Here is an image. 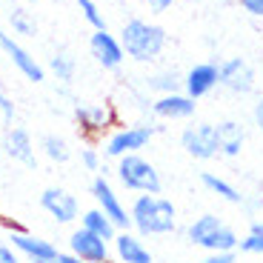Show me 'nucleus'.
<instances>
[{
    "label": "nucleus",
    "instance_id": "1",
    "mask_svg": "<svg viewBox=\"0 0 263 263\" xmlns=\"http://www.w3.org/2000/svg\"><path fill=\"white\" fill-rule=\"evenodd\" d=\"M129 217L140 237H166L178 229V206L163 195H138L129 203Z\"/></svg>",
    "mask_w": 263,
    "mask_h": 263
},
{
    "label": "nucleus",
    "instance_id": "2",
    "mask_svg": "<svg viewBox=\"0 0 263 263\" xmlns=\"http://www.w3.org/2000/svg\"><path fill=\"white\" fill-rule=\"evenodd\" d=\"M120 46H123L126 58H132L135 63H152L158 60L166 49V29L155 20L146 17H129L123 23V29L118 32Z\"/></svg>",
    "mask_w": 263,
    "mask_h": 263
},
{
    "label": "nucleus",
    "instance_id": "3",
    "mask_svg": "<svg viewBox=\"0 0 263 263\" xmlns=\"http://www.w3.org/2000/svg\"><path fill=\"white\" fill-rule=\"evenodd\" d=\"M186 240L197 249H203L206 255H235L240 235L235 226H229L223 217L217 215H200L186 226Z\"/></svg>",
    "mask_w": 263,
    "mask_h": 263
},
{
    "label": "nucleus",
    "instance_id": "4",
    "mask_svg": "<svg viewBox=\"0 0 263 263\" xmlns=\"http://www.w3.org/2000/svg\"><path fill=\"white\" fill-rule=\"evenodd\" d=\"M115 178L132 195H160V189H163V178H160L158 166L152 163L149 158H143L140 152L118 160Z\"/></svg>",
    "mask_w": 263,
    "mask_h": 263
},
{
    "label": "nucleus",
    "instance_id": "5",
    "mask_svg": "<svg viewBox=\"0 0 263 263\" xmlns=\"http://www.w3.org/2000/svg\"><path fill=\"white\" fill-rule=\"evenodd\" d=\"M155 132H158V126H149V123L115 126L103 138V149L100 152H103V158H112V160H120L126 155H138L152 143Z\"/></svg>",
    "mask_w": 263,
    "mask_h": 263
},
{
    "label": "nucleus",
    "instance_id": "6",
    "mask_svg": "<svg viewBox=\"0 0 263 263\" xmlns=\"http://www.w3.org/2000/svg\"><path fill=\"white\" fill-rule=\"evenodd\" d=\"M74 123L83 138H106L118 126V112L112 103H74Z\"/></svg>",
    "mask_w": 263,
    "mask_h": 263
},
{
    "label": "nucleus",
    "instance_id": "7",
    "mask_svg": "<svg viewBox=\"0 0 263 263\" xmlns=\"http://www.w3.org/2000/svg\"><path fill=\"white\" fill-rule=\"evenodd\" d=\"M180 146L189 158L195 160H215L220 155V143H217V123H189L180 132Z\"/></svg>",
    "mask_w": 263,
    "mask_h": 263
},
{
    "label": "nucleus",
    "instance_id": "8",
    "mask_svg": "<svg viewBox=\"0 0 263 263\" xmlns=\"http://www.w3.org/2000/svg\"><path fill=\"white\" fill-rule=\"evenodd\" d=\"M92 197H95V206H98V209L103 212L118 229H132L129 206L123 203V197L118 195V189L109 183V178L98 175V178L92 180Z\"/></svg>",
    "mask_w": 263,
    "mask_h": 263
},
{
    "label": "nucleus",
    "instance_id": "9",
    "mask_svg": "<svg viewBox=\"0 0 263 263\" xmlns=\"http://www.w3.org/2000/svg\"><path fill=\"white\" fill-rule=\"evenodd\" d=\"M9 246H12L26 263H52L60 252L52 240L37 237L26 229H17V226H12V232H9Z\"/></svg>",
    "mask_w": 263,
    "mask_h": 263
},
{
    "label": "nucleus",
    "instance_id": "10",
    "mask_svg": "<svg viewBox=\"0 0 263 263\" xmlns=\"http://www.w3.org/2000/svg\"><path fill=\"white\" fill-rule=\"evenodd\" d=\"M40 206H43V212H46L54 223H60V226L74 223V220H80V215H83L78 197H74L72 192L60 189V186H49V189H43V195H40Z\"/></svg>",
    "mask_w": 263,
    "mask_h": 263
},
{
    "label": "nucleus",
    "instance_id": "11",
    "mask_svg": "<svg viewBox=\"0 0 263 263\" xmlns=\"http://www.w3.org/2000/svg\"><path fill=\"white\" fill-rule=\"evenodd\" d=\"M0 52L6 54L9 60H12V66L17 69L20 74L26 80H32V83H43V78H46V69L37 63V58H34L32 52H29L20 40H14L9 32H3L0 29Z\"/></svg>",
    "mask_w": 263,
    "mask_h": 263
},
{
    "label": "nucleus",
    "instance_id": "12",
    "mask_svg": "<svg viewBox=\"0 0 263 263\" xmlns=\"http://www.w3.org/2000/svg\"><path fill=\"white\" fill-rule=\"evenodd\" d=\"M217 86H220V63L217 60H200L183 74V92L192 100L209 98Z\"/></svg>",
    "mask_w": 263,
    "mask_h": 263
},
{
    "label": "nucleus",
    "instance_id": "13",
    "mask_svg": "<svg viewBox=\"0 0 263 263\" xmlns=\"http://www.w3.org/2000/svg\"><path fill=\"white\" fill-rule=\"evenodd\" d=\"M69 252L74 257H80L83 263H106L112 257V243L80 226L69 235Z\"/></svg>",
    "mask_w": 263,
    "mask_h": 263
},
{
    "label": "nucleus",
    "instance_id": "14",
    "mask_svg": "<svg viewBox=\"0 0 263 263\" xmlns=\"http://www.w3.org/2000/svg\"><path fill=\"white\" fill-rule=\"evenodd\" d=\"M89 52H92V58L98 60V66H103V69H109V72L120 69L123 60H126V52H123V46H120V37L112 34L109 29L92 32V37H89Z\"/></svg>",
    "mask_w": 263,
    "mask_h": 263
},
{
    "label": "nucleus",
    "instance_id": "15",
    "mask_svg": "<svg viewBox=\"0 0 263 263\" xmlns=\"http://www.w3.org/2000/svg\"><path fill=\"white\" fill-rule=\"evenodd\" d=\"M112 257L120 263H155L146 237H140L138 232L132 229H120L112 240Z\"/></svg>",
    "mask_w": 263,
    "mask_h": 263
},
{
    "label": "nucleus",
    "instance_id": "16",
    "mask_svg": "<svg viewBox=\"0 0 263 263\" xmlns=\"http://www.w3.org/2000/svg\"><path fill=\"white\" fill-rule=\"evenodd\" d=\"M220 86L232 95H252V89H255V69L243 58L220 60Z\"/></svg>",
    "mask_w": 263,
    "mask_h": 263
},
{
    "label": "nucleus",
    "instance_id": "17",
    "mask_svg": "<svg viewBox=\"0 0 263 263\" xmlns=\"http://www.w3.org/2000/svg\"><path fill=\"white\" fill-rule=\"evenodd\" d=\"M197 109V100H192L186 92L160 95L152 100V115L160 120H189Z\"/></svg>",
    "mask_w": 263,
    "mask_h": 263
},
{
    "label": "nucleus",
    "instance_id": "18",
    "mask_svg": "<svg viewBox=\"0 0 263 263\" xmlns=\"http://www.w3.org/2000/svg\"><path fill=\"white\" fill-rule=\"evenodd\" d=\"M3 149H6L9 158L17 160V163H23V166H34V163H37V158H34V140H32V135H29L26 129H20V126H14V129L6 132V138H3Z\"/></svg>",
    "mask_w": 263,
    "mask_h": 263
},
{
    "label": "nucleus",
    "instance_id": "19",
    "mask_svg": "<svg viewBox=\"0 0 263 263\" xmlns=\"http://www.w3.org/2000/svg\"><path fill=\"white\" fill-rule=\"evenodd\" d=\"M217 143H220V155L223 158H237L246 146V129L237 120H223L217 123Z\"/></svg>",
    "mask_w": 263,
    "mask_h": 263
},
{
    "label": "nucleus",
    "instance_id": "20",
    "mask_svg": "<svg viewBox=\"0 0 263 263\" xmlns=\"http://www.w3.org/2000/svg\"><path fill=\"white\" fill-rule=\"evenodd\" d=\"M200 183H203V189L209 192V195L220 197L226 203H243L240 189H237L232 180H226L223 175H217V172H200Z\"/></svg>",
    "mask_w": 263,
    "mask_h": 263
},
{
    "label": "nucleus",
    "instance_id": "21",
    "mask_svg": "<svg viewBox=\"0 0 263 263\" xmlns=\"http://www.w3.org/2000/svg\"><path fill=\"white\" fill-rule=\"evenodd\" d=\"M80 226H83V229H89L92 235H98V237H103V240H109V243H112L115 235L120 232L118 226H115L112 220H109V217H106L103 212L98 209V206H92V209H86L83 215H80Z\"/></svg>",
    "mask_w": 263,
    "mask_h": 263
},
{
    "label": "nucleus",
    "instance_id": "22",
    "mask_svg": "<svg viewBox=\"0 0 263 263\" xmlns=\"http://www.w3.org/2000/svg\"><path fill=\"white\" fill-rule=\"evenodd\" d=\"M146 89L160 95H172V92H183V74H178L175 69H158L146 78Z\"/></svg>",
    "mask_w": 263,
    "mask_h": 263
},
{
    "label": "nucleus",
    "instance_id": "23",
    "mask_svg": "<svg viewBox=\"0 0 263 263\" xmlns=\"http://www.w3.org/2000/svg\"><path fill=\"white\" fill-rule=\"evenodd\" d=\"M49 72H52L60 83H72L74 74H78V60L72 58V52L58 49V52L49 58Z\"/></svg>",
    "mask_w": 263,
    "mask_h": 263
},
{
    "label": "nucleus",
    "instance_id": "24",
    "mask_svg": "<svg viewBox=\"0 0 263 263\" xmlns=\"http://www.w3.org/2000/svg\"><path fill=\"white\" fill-rule=\"evenodd\" d=\"M40 152H43L52 163H66V160L72 158L69 140L60 138V135H54V132H49V135H43V138H40Z\"/></svg>",
    "mask_w": 263,
    "mask_h": 263
},
{
    "label": "nucleus",
    "instance_id": "25",
    "mask_svg": "<svg viewBox=\"0 0 263 263\" xmlns=\"http://www.w3.org/2000/svg\"><path fill=\"white\" fill-rule=\"evenodd\" d=\"M237 249L243 252V255H257V257H263V220H255V223L246 229V235L240 237Z\"/></svg>",
    "mask_w": 263,
    "mask_h": 263
},
{
    "label": "nucleus",
    "instance_id": "26",
    "mask_svg": "<svg viewBox=\"0 0 263 263\" xmlns=\"http://www.w3.org/2000/svg\"><path fill=\"white\" fill-rule=\"evenodd\" d=\"M9 26H12V32L20 34V37H34V34H37V23H34V17L26 9H12V12H9Z\"/></svg>",
    "mask_w": 263,
    "mask_h": 263
},
{
    "label": "nucleus",
    "instance_id": "27",
    "mask_svg": "<svg viewBox=\"0 0 263 263\" xmlns=\"http://www.w3.org/2000/svg\"><path fill=\"white\" fill-rule=\"evenodd\" d=\"M78 9H80V14H83V20L95 29V32H98V29H106V17H103V12H100V6L95 0H78Z\"/></svg>",
    "mask_w": 263,
    "mask_h": 263
},
{
    "label": "nucleus",
    "instance_id": "28",
    "mask_svg": "<svg viewBox=\"0 0 263 263\" xmlns=\"http://www.w3.org/2000/svg\"><path fill=\"white\" fill-rule=\"evenodd\" d=\"M100 163H103V152L95 149V146H80V166L86 172H100Z\"/></svg>",
    "mask_w": 263,
    "mask_h": 263
},
{
    "label": "nucleus",
    "instance_id": "29",
    "mask_svg": "<svg viewBox=\"0 0 263 263\" xmlns=\"http://www.w3.org/2000/svg\"><path fill=\"white\" fill-rule=\"evenodd\" d=\"M237 6L243 9L246 14H252V17L263 20V0H237Z\"/></svg>",
    "mask_w": 263,
    "mask_h": 263
},
{
    "label": "nucleus",
    "instance_id": "30",
    "mask_svg": "<svg viewBox=\"0 0 263 263\" xmlns=\"http://www.w3.org/2000/svg\"><path fill=\"white\" fill-rule=\"evenodd\" d=\"M14 112H17V109H14V100L9 98L6 92H0V115H3L9 123H12V120H14Z\"/></svg>",
    "mask_w": 263,
    "mask_h": 263
},
{
    "label": "nucleus",
    "instance_id": "31",
    "mask_svg": "<svg viewBox=\"0 0 263 263\" xmlns=\"http://www.w3.org/2000/svg\"><path fill=\"white\" fill-rule=\"evenodd\" d=\"M143 6L149 9L152 14H163V12H169V9L175 6V0H143Z\"/></svg>",
    "mask_w": 263,
    "mask_h": 263
},
{
    "label": "nucleus",
    "instance_id": "32",
    "mask_svg": "<svg viewBox=\"0 0 263 263\" xmlns=\"http://www.w3.org/2000/svg\"><path fill=\"white\" fill-rule=\"evenodd\" d=\"M0 263H23V257H20L9 243H0Z\"/></svg>",
    "mask_w": 263,
    "mask_h": 263
},
{
    "label": "nucleus",
    "instance_id": "33",
    "mask_svg": "<svg viewBox=\"0 0 263 263\" xmlns=\"http://www.w3.org/2000/svg\"><path fill=\"white\" fill-rule=\"evenodd\" d=\"M195 263H235V255H206Z\"/></svg>",
    "mask_w": 263,
    "mask_h": 263
},
{
    "label": "nucleus",
    "instance_id": "34",
    "mask_svg": "<svg viewBox=\"0 0 263 263\" xmlns=\"http://www.w3.org/2000/svg\"><path fill=\"white\" fill-rule=\"evenodd\" d=\"M252 115H255V126H257V132L263 135V98L255 103V112H252Z\"/></svg>",
    "mask_w": 263,
    "mask_h": 263
},
{
    "label": "nucleus",
    "instance_id": "35",
    "mask_svg": "<svg viewBox=\"0 0 263 263\" xmlns=\"http://www.w3.org/2000/svg\"><path fill=\"white\" fill-rule=\"evenodd\" d=\"M52 263H83L80 257H74L72 252H58V257H54Z\"/></svg>",
    "mask_w": 263,
    "mask_h": 263
},
{
    "label": "nucleus",
    "instance_id": "36",
    "mask_svg": "<svg viewBox=\"0 0 263 263\" xmlns=\"http://www.w3.org/2000/svg\"><path fill=\"white\" fill-rule=\"evenodd\" d=\"M106 263H120V260H115V257H109V260H106Z\"/></svg>",
    "mask_w": 263,
    "mask_h": 263
}]
</instances>
